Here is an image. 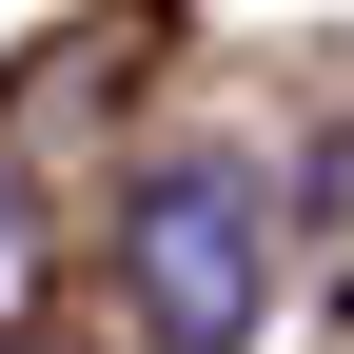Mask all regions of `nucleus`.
<instances>
[{"instance_id":"nucleus-1","label":"nucleus","mask_w":354,"mask_h":354,"mask_svg":"<svg viewBox=\"0 0 354 354\" xmlns=\"http://www.w3.org/2000/svg\"><path fill=\"white\" fill-rule=\"evenodd\" d=\"M118 295H138L158 354H256L276 315V216H256L236 158H158L138 197H118Z\"/></svg>"},{"instance_id":"nucleus-2","label":"nucleus","mask_w":354,"mask_h":354,"mask_svg":"<svg viewBox=\"0 0 354 354\" xmlns=\"http://www.w3.org/2000/svg\"><path fill=\"white\" fill-rule=\"evenodd\" d=\"M20 295H39V197L0 177V335H20Z\"/></svg>"}]
</instances>
